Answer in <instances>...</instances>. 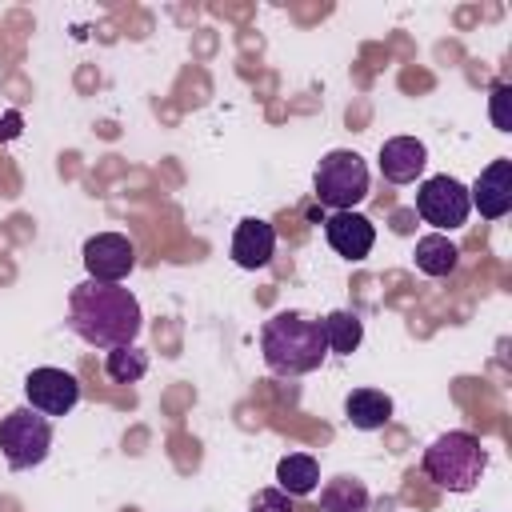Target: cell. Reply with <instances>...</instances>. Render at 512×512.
<instances>
[{
  "label": "cell",
  "instance_id": "1",
  "mask_svg": "<svg viewBox=\"0 0 512 512\" xmlns=\"http://www.w3.org/2000/svg\"><path fill=\"white\" fill-rule=\"evenodd\" d=\"M68 328L92 348L132 344L140 332V300L124 284L80 280L68 296Z\"/></svg>",
  "mask_w": 512,
  "mask_h": 512
},
{
  "label": "cell",
  "instance_id": "2",
  "mask_svg": "<svg viewBox=\"0 0 512 512\" xmlns=\"http://www.w3.org/2000/svg\"><path fill=\"white\" fill-rule=\"evenodd\" d=\"M260 352L264 364L280 376H304L316 372L328 356L320 320L304 316V312H276L272 320H264L260 328Z\"/></svg>",
  "mask_w": 512,
  "mask_h": 512
},
{
  "label": "cell",
  "instance_id": "3",
  "mask_svg": "<svg viewBox=\"0 0 512 512\" xmlns=\"http://www.w3.org/2000/svg\"><path fill=\"white\" fill-rule=\"evenodd\" d=\"M488 468V452L472 432H444L424 448V476L448 492H472Z\"/></svg>",
  "mask_w": 512,
  "mask_h": 512
},
{
  "label": "cell",
  "instance_id": "4",
  "mask_svg": "<svg viewBox=\"0 0 512 512\" xmlns=\"http://www.w3.org/2000/svg\"><path fill=\"white\" fill-rule=\"evenodd\" d=\"M312 192L332 212H352L368 196V164L352 148H336L316 164Z\"/></svg>",
  "mask_w": 512,
  "mask_h": 512
},
{
  "label": "cell",
  "instance_id": "5",
  "mask_svg": "<svg viewBox=\"0 0 512 512\" xmlns=\"http://www.w3.org/2000/svg\"><path fill=\"white\" fill-rule=\"evenodd\" d=\"M48 448H52V424L36 408H12L0 420V452H4L8 468L24 472V468L44 464Z\"/></svg>",
  "mask_w": 512,
  "mask_h": 512
},
{
  "label": "cell",
  "instance_id": "6",
  "mask_svg": "<svg viewBox=\"0 0 512 512\" xmlns=\"http://www.w3.org/2000/svg\"><path fill=\"white\" fill-rule=\"evenodd\" d=\"M416 212L424 216V224H432L444 236L448 228H460L468 220V212H472L468 188L460 180H452V176H432L416 192Z\"/></svg>",
  "mask_w": 512,
  "mask_h": 512
},
{
  "label": "cell",
  "instance_id": "7",
  "mask_svg": "<svg viewBox=\"0 0 512 512\" xmlns=\"http://www.w3.org/2000/svg\"><path fill=\"white\" fill-rule=\"evenodd\" d=\"M84 268H88V280L120 284L136 268V248L120 232H96L84 240Z\"/></svg>",
  "mask_w": 512,
  "mask_h": 512
},
{
  "label": "cell",
  "instance_id": "8",
  "mask_svg": "<svg viewBox=\"0 0 512 512\" xmlns=\"http://www.w3.org/2000/svg\"><path fill=\"white\" fill-rule=\"evenodd\" d=\"M24 396H28V408H36L40 416H64L76 408L80 384L64 368H32L24 380Z\"/></svg>",
  "mask_w": 512,
  "mask_h": 512
},
{
  "label": "cell",
  "instance_id": "9",
  "mask_svg": "<svg viewBox=\"0 0 512 512\" xmlns=\"http://www.w3.org/2000/svg\"><path fill=\"white\" fill-rule=\"evenodd\" d=\"M468 204L484 220H500L512 208V160H492L468 188Z\"/></svg>",
  "mask_w": 512,
  "mask_h": 512
},
{
  "label": "cell",
  "instance_id": "10",
  "mask_svg": "<svg viewBox=\"0 0 512 512\" xmlns=\"http://www.w3.org/2000/svg\"><path fill=\"white\" fill-rule=\"evenodd\" d=\"M324 236H328L332 252L344 256V260H352V264L364 260V256L372 252V244H376V228H372V220L360 216V212H332V216L324 220Z\"/></svg>",
  "mask_w": 512,
  "mask_h": 512
},
{
  "label": "cell",
  "instance_id": "11",
  "mask_svg": "<svg viewBox=\"0 0 512 512\" xmlns=\"http://www.w3.org/2000/svg\"><path fill=\"white\" fill-rule=\"evenodd\" d=\"M272 252H276V228H272L268 220L248 216V220L236 224V236H232V260H236L240 268L256 272V268H264V264L272 260Z\"/></svg>",
  "mask_w": 512,
  "mask_h": 512
},
{
  "label": "cell",
  "instance_id": "12",
  "mask_svg": "<svg viewBox=\"0 0 512 512\" xmlns=\"http://www.w3.org/2000/svg\"><path fill=\"white\" fill-rule=\"evenodd\" d=\"M428 164V148L416 136H392L380 144V172L392 184H412Z\"/></svg>",
  "mask_w": 512,
  "mask_h": 512
},
{
  "label": "cell",
  "instance_id": "13",
  "mask_svg": "<svg viewBox=\"0 0 512 512\" xmlns=\"http://www.w3.org/2000/svg\"><path fill=\"white\" fill-rule=\"evenodd\" d=\"M344 416L352 420V428L360 432H376L392 420V396L380 388H352L344 400Z\"/></svg>",
  "mask_w": 512,
  "mask_h": 512
},
{
  "label": "cell",
  "instance_id": "14",
  "mask_svg": "<svg viewBox=\"0 0 512 512\" xmlns=\"http://www.w3.org/2000/svg\"><path fill=\"white\" fill-rule=\"evenodd\" d=\"M320 484V464L308 456V452H288L280 464H276V488L288 492V496H308L316 492Z\"/></svg>",
  "mask_w": 512,
  "mask_h": 512
},
{
  "label": "cell",
  "instance_id": "15",
  "mask_svg": "<svg viewBox=\"0 0 512 512\" xmlns=\"http://www.w3.org/2000/svg\"><path fill=\"white\" fill-rule=\"evenodd\" d=\"M456 260H460V248L448 236L432 232V236H420L416 240V268L424 276H448L456 268Z\"/></svg>",
  "mask_w": 512,
  "mask_h": 512
},
{
  "label": "cell",
  "instance_id": "16",
  "mask_svg": "<svg viewBox=\"0 0 512 512\" xmlns=\"http://www.w3.org/2000/svg\"><path fill=\"white\" fill-rule=\"evenodd\" d=\"M320 332H324L328 352H340V356L356 352V348H360V340H364V324H360V316H356V312H328V316H324V324H320Z\"/></svg>",
  "mask_w": 512,
  "mask_h": 512
},
{
  "label": "cell",
  "instance_id": "17",
  "mask_svg": "<svg viewBox=\"0 0 512 512\" xmlns=\"http://www.w3.org/2000/svg\"><path fill=\"white\" fill-rule=\"evenodd\" d=\"M320 508L324 512H364L368 508V488L352 476H336L324 484L320 492Z\"/></svg>",
  "mask_w": 512,
  "mask_h": 512
},
{
  "label": "cell",
  "instance_id": "18",
  "mask_svg": "<svg viewBox=\"0 0 512 512\" xmlns=\"http://www.w3.org/2000/svg\"><path fill=\"white\" fill-rule=\"evenodd\" d=\"M104 372H108L116 384H136V380H144V372H148V352H144V348H136V344L108 348Z\"/></svg>",
  "mask_w": 512,
  "mask_h": 512
},
{
  "label": "cell",
  "instance_id": "19",
  "mask_svg": "<svg viewBox=\"0 0 512 512\" xmlns=\"http://www.w3.org/2000/svg\"><path fill=\"white\" fill-rule=\"evenodd\" d=\"M248 508H252V512H292V496L280 492V488H260Z\"/></svg>",
  "mask_w": 512,
  "mask_h": 512
},
{
  "label": "cell",
  "instance_id": "20",
  "mask_svg": "<svg viewBox=\"0 0 512 512\" xmlns=\"http://www.w3.org/2000/svg\"><path fill=\"white\" fill-rule=\"evenodd\" d=\"M24 132V116L20 112H4L0 116V140H16Z\"/></svg>",
  "mask_w": 512,
  "mask_h": 512
},
{
  "label": "cell",
  "instance_id": "21",
  "mask_svg": "<svg viewBox=\"0 0 512 512\" xmlns=\"http://www.w3.org/2000/svg\"><path fill=\"white\" fill-rule=\"evenodd\" d=\"M492 96H496L492 116H496V124H500V128H508V124H504V96H508V84H496V92H492Z\"/></svg>",
  "mask_w": 512,
  "mask_h": 512
}]
</instances>
